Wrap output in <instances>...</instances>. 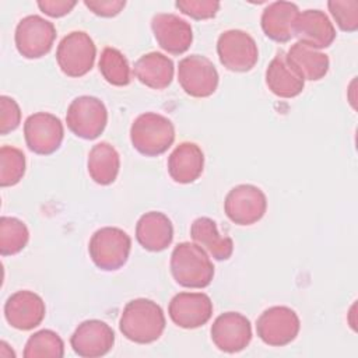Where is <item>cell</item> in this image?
Masks as SVG:
<instances>
[{"mask_svg":"<svg viewBox=\"0 0 358 358\" xmlns=\"http://www.w3.org/2000/svg\"><path fill=\"white\" fill-rule=\"evenodd\" d=\"M165 323V315L157 302L137 298L127 302L123 308L119 330L133 343L150 344L162 336Z\"/></svg>","mask_w":358,"mask_h":358,"instance_id":"obj_1","label":"cell"},{"mask_svg":"<svg viewBox=\"0 0 358 358\" xmlns=\"http://www.w3.org/2000/svg\"><path fill=\"white\" fill-rule=\"evenodd\" d=\"M173 280L185 288H206L214 277V266L204 249L197 243L182 242L171 255Z\"/></svg>","mask_w":358,"mask_h":358,"instance_id":"obj_2","label":"cell"},{"mask_svg":"<svg viewBox=\"0 0 358 358\" xmlns=\"http://www.w3.org/2000/svg\"><path fill=\"white\" fill-rule=\"evenodd\" d=\"M175 140L173 123L164 115L145 112L136 117L130 127L131 145L145 157L164 154Z\"/></svg>","mask_w":358,"mask_h":358,"instance_id":"obj_3","label":"cell"},{"mask_svg":"<svg viewBox=\"0 0 358 358\" xmlns=\"http://www.w3.org/2000/svg\"><path fill=\"white\" fill-rule=\"evenodd\" d=\"M130 249V236L116 227H103L95 231L88 245L91 260L103 271H115L123 267L129 259Z\"/></svg>","mask_w":358,"mask_h":358,"instance_id":"obj_4","label":"cell"},{"mask_svg":"<svg viewBox=\"0 0 358 358\" xmlns=\"http://www.w3.org/2000/svg\"><path fill=\"white\" fill-rule=\"evenodd\" d=\"M66 123L74 136L84 140H94L99 137L106 127V106L95 96H77L67 108Z\"/></svg>","mask_w":358,"mask_h":358,"instance_id":"obj_5","label":"cell"},{"mask_svg":"<svg viewBox=\"0 0 358 358\" xmlns=\"http://www.w3.org/2000/svg\"><path fill=\"white\" fill-rule=\"evenodd\" d=\"M96 48L92 38L84 31H73L67 34L56 50V60L67 77H83L94 66Z\"/></svg>","mask_w":358,"mask_h":358,"instance_id":"obj_6","label":"cell"},{"mask_svg":"<svg viewBox=\"0 0 358 358\" xmlns=\"http://www.w3.org/2000/svg\"><path fill=\"white\" fill-rule=\"evenodd\" d=\"M55 39V25L41 15H27L17 24L15 48L25 59H39L48 55Z\"/></svg>","mask_w":358,"mask_h":358,"instance_id":"obj_7","label":"cell"},{"mask_svg":"<svg viewBox=\"0 0 358 358\" xmlns=\"http://www.w3.org/2000/svg\"><path fill=\"white\" fill-rule=\"evenodd\" d=\"M217 53L225 69L238 73L252 70L259 59V49L255 39L241 29L222 32L217 41Z\"/></svg>","mask_w":358,"mask_h":358,"instance_id":"obj_8","label":"cell"},{"mask_svg":"<svg viewBox=\"0 0 358 358\" xmlns=\"http://www.w3.org/2000/svg\"><path fill=\"white\" fill-rule=\"evenodd\" d=\"M301 322L296 312L288 306H271L256 322L259 338L271 347H284L299 333Z\"/></svg>","mask_w":358,"mask_h":358,"instance_id":"obj_9","label":"cell"},{"mask_svg":"<svg viewBox=\"0 0 358 358\" xmlns=\"http://www.w3.org/2000/svg\"><path fill=\"white\" fill-rule=\"evenodd\" d=\"M218 71L213 62L201 55L183 57L178 66V81L182 90L194 98H207L218 87Z\"/></svg>","mask_w":358,"mask_h":358,"instance_id":"obj_10","label":"cell"},{"mask_svg":"<svg viewBox=\"0 0 358 358\" xmlns=\"http://www.w3.org/2000/svg\"><path fill=\"white\" fill-rule=\"evenodd\" d=\"M224 210L234 224L252 225L266 214L267 197L255 185H238L228 192L224 200Z\"/></svg>","mask_w":358,"mask_h":358,"instance_id":"obj_11","label":"cell"},{"mask_svg":"<svg viewBox=\"0 0 358 358\" xmlns=\"http://www.w3.org/2000/svg\"><path fill=\"white\" fill-rule=\"evenodd\" d=\"M24 137L32 152L50 155L62 145L64 127L57 116L48 112H36L27 117L24 123Z\"/></svg>","mask_w":358,"mask_h":358,"instance_id":"obj_12","label":"cell"},{"mask_svg":"<svg viewBox=\"0 0 358 358\" xmlns=\"http://www.w3.org/2000/svg\"><path fill=\"white\" fill-rule=\"evenodd\" d=\"M211 340L220 351L228 354L239 352L252 341V324L239 312H225L214 320Z\"/></svg>","mask_w":358,"mask_h":358,"instance_id":"obj_13","label":"cell"},{"mask_svg":"<svg viewBox=\"0 0 358 358\" xmlns=\"http://www.w3.org/2000/svg\"><path fill=\"white\" fill-rule=\"evenodd\" d=\"M73 351L83 358H98L106 355L115 344L112 327L98 319L80 323L70 337Z\"/></svg>","mask_w":358,"mask_h":358,"instance_id":"obj_14","label":"cell"},{"mask_svg":"<svg viewBox=\"0 0 358 358\" xmlns=\"http://www.w3.org/2000/svg\"><path fill=\"white\" fill-rule=\"evenodd\" d=\"M171 320L182 329H197L213 315V302L203 292H179L168 306Z\"/></svg>","mask_w":358,"mask_h":358,"instance_id":"obj_15","label":"cell"},{"mask_svg":"<svg viewBox=\"0 0 358 358\" xmlns=\"http://www.w3.org/2000/svg\"><path fill=\"white\" fill-rule=\"evenodd\" d=\"M43 299L28 289L11 294L4 303V317L7 323L17 330H32L39 326L45 317Z\"/></svg>","mask_w":358,"mask_h":358,"instance_id":"obj_16","label":"cell"},{"mask_svg":"<svg viewBox=\"0 0 358 358\" xmlns=\"http://www.w3.org/2000/svg\"><path fill=\"white\" fill-rule=\"evenodd\" d=\"M151 29L158 45L171 55L185 53L193 42V31L190 24L176 14H155L151 20Z\"/></svg>","mask_w":358,"mask_h":358,"instance_id":"obj_17","label":"cell"},{"mask_svg":"<svg viewBox=\"0 0 358 358\" xmlns=\"http://www.w3.org/2000/svg\"><path fill=\"white\" fill-rule=\"evenodd\" d=\"M294 36L298 42H302L313 49L329 48L336 39V29L329 17L320 10H305L299 13Z\"/></svg>","mask_w":358,"mask_h":358,"instance_id":"obj_18","label":"cell"},{"mask_svg":"<svg viewBox=\"0 0 358 358\" xmlns=\"http://www.w3.org/2000/svg\"><path fill=\"white\" fill-rule=\"evenodd\" d=\"M298 15V6L291 1L270 3L262 13V29L264 35L274 42H288L294 38V28Z\"/></svg>","mask_w":358,"mask_h":358,"instance_id":"obj_19","label":"cell"},{"mask_svg":"<svg viewBox=\"0 0 358 358\" xmlns=\"http://www.w3.org/2000/svg\"><path fill=\"white\" fill-rule=\"evenodd\" d=\"M136 238L145 250H165L173 239L172 222L164 213L148 211L137 221Z\"/></svg>","mask_w":358,"mask_h":358,"instance_id":"obj_20","label":"cell"},{"mask_svg":"<svg viewBox=\"0 0 358 358\" xmlns=\"http://www.w3.org/2000/svg\"><path fill=\"white\" fill-rule=\"evenodd\" d=\"M203 168L204 154L196 143H180L168 158V173L176 183L187 185L197 180Z\"/></svg>","mask_w":358,"mask_h":358,"instance_id":"obj_21","label":"cell"},{"mask_svg":"<svg viewBox=\"0 0 358 358\" xmlns=\"http://www.w3.org/2000/svg\"><path fill=\"white\" fill-rule=\"evenodd\" d=\"M268 90L280 98H294L303 91L305 80L288 64L285 52H278L266 70Z\"/></svg>","mask_w":358,"mask_h":358,"instance_id":"obj_22","label":"cell"},{"mask_svg":"<svg viewBox=\"0 0 358 358\" xmlns=\"http://www.w3.org/2000/svg\"><path fill=\"white\" fill-rule=\"evenodd\" d=\"M288 64L303 78L309 81L322 80L330 67L329 56L302 42L294 43L285 53Z\"/></svg>","mask_w":358,"mask_h":358,"instance_id":"obj_23","label":"cell"},{"mask_svg":"<svg viewBox=\"0 0 358 358\" xmlns=\"http://www.w3.org/2000/svg\"><path fill=\"white\" fill-rule=\"evenodd\" d=\"M173 71V62L159 52L143 55L133 67L137 80L152 90L166 88L172 83Z\"/></svg>","mask_w":358,"mask_h":358,"instance_id":"obj_24","label":"cell"},{"mask_svg":"<svg viewBox=\"0 0 358 358\" xmlns=\"http://www.w3.org/2000/svg\"><path fill=\"white\" fill-rule=\"evenodd\" d=\"M190 236L194 243L207 250L215 260H228L232 256V239L229 236L221 235L215 221L208 217H199L192 222Z\"/></svg>","mask_w":358,"mask_h":358,"instance_id":"obj_25","label":"cell"},{"mask_svg":"<svg viewBox=\"0 0 358 358\" xmlns=\"http://www.w3.org/2000/svg\"><path fill=\"white\" fill-rule=\"evenodd\" d=\"M88 173L91 179L102 186L113 183L117 178L120 168V157L116 148L106 143L101 141L95 144L88 154Z\"/></svg>","mask_w":358,"mask_h":358,"instance_id":"obj_26","label":"cell"},{"mask_svg":"<svg viewBox=\"0 0 358 358\" xmlns=\"http://www.w3.org/2000/svg\"><path fill=\"white\" fill-rule=\"evenodd\" d=\"M99 71L112 85L124 87L131 80V71L126 56L116 48H105L99 56Z\"/></svg>","mask_w":358,"mask_h":358,"instance_id":"obj_27","label":"cell"},{"mask_svg":"<svg viewBox=\"0 0 358 358\" xmlns=\"http://www.w3.org/2000/svg\"><path fill=\"white\" fill-rule=\"evenodd\" d=\"M29 241L27 225L15 217L0 218V255L13 256L20 253Z\"/></svg>","mask_w":358,"mask_h":358,"instance_id":"obj_28","label":"cell"},{"mask_svg":"<svg viewBox=\"0 0 358 358\" xmlns=\"http://www.w3.org/2000/svg\"><path fill=\"white\" fill-rule=\"evenodd\" d=\"M64 355V343L53 330L43 329L34 333L24 348L25 358H62Z\"/></svg>","mask_w":358,"mask_h":358,"instance_id":"obj_29","label":"cell"},{"mask_svg":"<svg viewBox=\"0 0 358 358\" xmlns=\"http://www.w3.org/2000/svg\"><path fill=\"white\" fill-rule=\"evenodd\" d=\"M25 173V155L21 150L3 145L0 148V186L17 185Z\"/></svg>","mask_w":358,"mask_h":358,"instance_id":"obj_30","label":"cell"},{"mask_svg":"<svg viewBox=\"0 0 358 358\" xmlns=\"http://www.w3.org/2000/svg\"><path fill=\"white\" fill-rule=\"evenodd\" d=\"M327 7L341 31L355 32L358 29L357 0H330L327 1Z\"/></svg>","mask_w":358,"mask_h":358,"instance_id":"obj_31","label":"cell"},{"mask_svg":"<svg viewBox=\"0 0 358 358\" xmlns=\"http://www.w3.org/2000/svg\"><path fill=\"white\" fill-rule=\"evenodd\" d=\"M176 8L193 20H208L215 17L221 4L215 0H178Z\"/></svg>","mask_w":358,"mask_h":358,"instance_id":"obj_32","label":"cell"},{"mask_svg":"<svg viewBox=\"0 0 358 358\" xmlns=\"http://www.w3.org/2000/svg\"><path fill=\"white\" fill-rule=\"evenodd\" d=\"M21 123V109L15 99L1 95L0 96V134H8L15 130Z\"/></svg>","mask_w":358,"mask_h":358,"instance_id":"obj_33","label":"cell"},{"mask_svg":"<svg viewBox=\"0 0 358 358\" xmlns=\"http://www.w3.org/2000/svg\"><path fill=\"white\" fill-rule=\"evenodd\" d=\"M85 7L99 17H115L126 6L124 0H85Z\"/></svg>","mask_w":358,"mask_h":358,"instance_id":"obj_34","label":"cell"},{"mask_svg":"<svg viewBox=\"0 0 358 358\" xmlns=\"http://www.w3.org/2000/svg\"><path fill=\"white\" fill-rule=\"evenodd\" d=\"M39 10L52 18H59L69 14L74 7L76 1L70 0H42L36 3Z\"/></svg>","mask_w":358,"mask_h":358,"instance_id":"obj_35","label":"cell"},{"mask_svg":"<svg viewBox=\"0 0 358 358\" xmlns=\"http://www.w3.org/2000/svg\"><path fill=\"white\" fill-rule=\"evenodd\" d=\"M0 355L1 357H15V354H14V351L13 350H8V345H7V343L6 341H1L0 343Z\"/></svg>","mask_w":358,"mask_h":358,"instance_id":"obj_36","label":"cell"}]
</instances>
